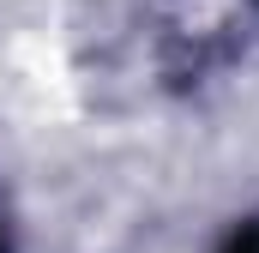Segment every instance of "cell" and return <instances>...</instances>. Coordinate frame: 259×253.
<instances>
[{
    "label": "cell",
    "mask_w": 259,
    "mask_h": 253,
    "mask_svg": "<svg viewBox=\"0 0 259 253\" xmlns=\"http://www.w3.org/2000/svg\"><path fill=\"white\" fill-rule=\"evenodd\" d=\"M223 253H259V223H241V229L223 241Z\"/></svg>",
    "instance_id": "obj_1"
},
{
    "label": "cell",
    "mask_w": 259,
    "mask_h": 253,
    "mask_svg": "<svg viewBox=\"0 0 259 253\" xmlns=\"http://www.w3.org/2000/svg\"><path fill=\"white\" fill-rule=\"evenodd\" d=\"M0 253H6V247H0Z\"/></svg>",
    "instance_id": "obj_2"
}]
</instances>
